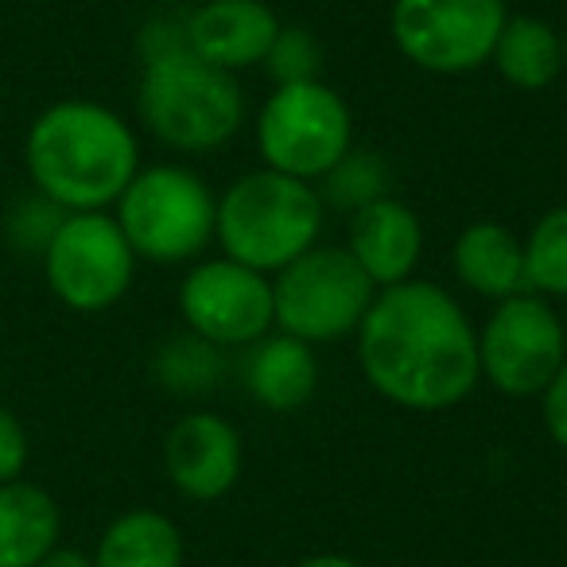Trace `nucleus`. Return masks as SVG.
Instances as JSON below:
<instances>
[{"mask_svg": "<svg viewBox=\"0 0 567 567\" xmlns=\"http://www.w3.org/2000/svg\"><path fill=\"white\" fill-rule=\"evenodd\" d=\"M358 358L385 401L401 409H451L478 381V334L443 288L389 284L358 323Z\"/></svg>", "mask_w": 567, "mask_h": 567, "instance_id": "f257e3e1", "label": "nucleus"}, {"mask_svg": "<svg viewBox=\"0 0 567 567\" xmlns=\"http://www.w3.org/2000/svg\"><path fill=\"white\" fill-rule=\"evenodd\" d=\"M28 175L66 214L113 206L141 172V148L125 121L97 102H59L28 128Z\"/></svg>", "mask_w": 567, "mask_h": 567, "instance_id": "f03ea898", "label": "nucleus"}, {"mask_svg": "<svg viewBox=\"0 0 567 567\" xmlns=\"http://www.w3.org/2000/svg\"><path fill=\"white\" fill-rule=\"evenodd\" d=\"M323 203L303 179L284 172H252L221 195L214 234L237 265L257 272H280L319 237Z\"/></svg>", "mask_w": 567, "mask_h": 567, "instance_id": "7ed1b4c3", "label": "nucleus"}, {"mask_svg": "<svg viewBox=\"0 0 567 567\" xmlns=\"http://www.w3.org/2000/svg\"><path fill=\"white\" fill-rule=\"evenodd\" d=\"M141 117L167 148L210 152L241 128L245 97L234 74L179 48L144 59Z\"/></svg>", "mask_w": 567, "mask_h": 567, "instance_id": "20e7f679", "label": "nucleus"}, {"mask_svg": "<svg viewBox=\"0 0 567 567\" xmlns=\"http://www.w3.org/2000/svg\"><path fill=\"white\" fill-rule=\"evenodd\" d=\"M210 187L187 167H148L136 172L125 195L117 198V226L128 237L136 257L152 265H179L190 260L214 237Z\"/></svg>", "mask_w": 567, "mask_h": 567, "instance_id": "39448f33", "label": "nucleus"}, {"mask_svg": "<svg viewBox=\"0 0 567 567\" xmlns=\"http://www.w3.org/2000/svg\"><path fill=\"white\" fill-rule=\"evenodd\" d=\"M378 284L350 249H316L284 265L272 280V316L284 334L300 342H331L365 319Z\"/></svg>", "mask_w": 567, "mask_h": 567, "instance_id": "423d86ee", "label": "nucleus"}, {"mask_svg": "<svg viewBox=\"0 0 567 567\" xmlns=\"http://www.w3.org/2000/svg\"><path fill=\"white\" fill-rule=\"evenodd\" d=\"M350 110L323 82L280 86L260 110L257 144L272 172L292 179L327 175L350 152Z\"/></svg>", "mask_w": 567, "mask_h": 567, "instance_id": "0eeeda50", "label": "nucleus"}, {"mask_svg": "<svg viewBox=\"0 0 567 567\" xmlns=\"http://www.w3.org/2000/svg\"><path fill=\"white\" fill-rule=\"evenodd\" d=\"M136 252L117 218L102 210L66 214L43 249L51 292L74 311H105L128 292Z\"/></svg>", "mask_w": 567, "mask_h": 567, "instance_id": "6e6552de", "label": "nucleus"}, {"mask_svg": "<svg viewBox=\"0 0 567 567\" xmlns=\"http://www.w3.org/2000/svg\"><path fill=\"white\" fill-rule=\"evenodd\" d=\"M502 0H393V40L427 74H466L494 55Z\"/></svg>", "mask_w": 567, "mask_h": 567, "instance_id": "1a4fd4ad", "label": "nucleus"}, {"mask_svg": "<svg viewBox=\"0 0 567 567\" xmlns=\"http://www.w3.org/2000/svg\"><path fill=\"white\" fill-rule=\"evenodd\" d=\"M564 327L536 296H509L478 339V370L509 396L544 393L564 365Z\"/></svg>", "mask_w": 567, "mask_h": 567, "instance_id": "9d476101", "label": "nucleus"}, {"mask_svg": "<svg viewBox=\"0 0 567 567\" xmlns=\"http://www.w3.org/2000/svg\"><path fill=\"white\" fill-rule=\"evenodd\" d=\"M179 308L190 331L210 347H245L276 323L272 284L265 272L229 257L206 260L183 280Z\"/></svg>", "mask_w": 567, "mask_h": 567, "instance_id": "9b49d317", "label": "nucleus"}, {"mask_svg": "<svg viewBox=\"0 0 567 567\" xmlns=\"http://www.w3.org/2000/svg\"><path fill=\"white\" fill-rule=\"evenodd\" d=\"M164 463L172 482L195 502H218L241 474V440L214 412H190L167 432Z\"/></svg>", "mask_w": 567, "mask_h": 567, "instance_id": "f8f14e48", "label": "nucleus"}, {"mask_svg": "<svg viewBox=\"0 0 567 567\" xmlns=\"http://www.w3.org/2000/svg\"><path fill=\"white\" fill-rule=\"evenodd\" d=\"M280 20L265 0H206L187 17V48L221 71L265 63Z\"/></svg>", "mask_w": 567, "mask_h": 567, "instance_id": "ddd939ff", "label": "nucleus"}, {"mask_svg": "<svg viewBox=\"0 0 567 567\" xmlns=\"http://www.w3.org/2000/svg\"><path fill=\"white\" fill-rule=\"evenodd\" d=\"M424 249V229L420 218L396 198L381 195L354 210L350 221V252L362 265V272L373 284L389 288V284H404L412 276Z\"/></svg>", "mask_w": 567, "mask_h": 567, "instance_id": "4468645a", "label": "nucleus"}, {"mask_svg": "<svg viewBox=\"0 0 567 567\" xmlns=\"http://www.w3.org/2000/svg\"><path fill=\"white\" fill-rule=\"evenodd\" d=\"M55 497L35 482H4L0 486V567H35L51 548H59Z\"/></svg>", "mask_w": 567, "mask_h": 567, "instance_id": "2eb2a0df", "label": "nucleus"}, {"mask_svg": "<svg viewBox=\"0 0 567 567\" xmlns=\"http://www.w3.org/2000/svg\"><path fill=\"white\" fill-rule=\"evenodd\" d=\"M455 272L471 292L509 300L528 288L525 245L497 221H474L455 241Z\"/></svg>", "mask_w": 567, "mask_h": 567, "instance_id": "dca6fc26", "label": "nucleus"}, {"mask_svg": "<svg viewBox=\"0 0 567 567\" xmlns=\"http://www.w3.org/2000/svg\"><path fill=\"white\" fill-rule=\"evenodd\" d=\"M245 385L272 412L303 409L319 389V362L311 354V342H300L292 334L260 342L245 370Z\"/></svg>", "mask_w": 567, "mask_h": 567, "instance_id": "f3484780", "label": "nucleus"}, {"mask_svg": "<svg viewBox=\"0 0 567 567\" xmlns=\"http://www.w3.org/2000/svg\"><path fill=\"white\" fill-rule=\"evenodd\" d=\"M94 567H183V536L164 513L133 509L102 533Z\"/></svg>", "mask_w": 567, "mask_h": 567, "instance_id": "a211bd4d", "label": "nucleus"}, {"mask_svg": "<svg viewBox=\"0 0 567 567\" xmlns=\"http://www.w3.org/2000/svg\"><path fill=\"white\" fill-rule=\"evenodd\" d=\"M497 74L517 90H544L564 71V43L544 20L517 17L505 20L502 35L494 43Z\"/></svg>", "mask_w": 567, "mask_h": 567, "instance_id": "6ab92c4d", "label": "nucleus"}, {"mask_svg": "<svg viewBox=\"0 0 567 567\" xmlns=\"http://www.w3.org/2000/svg\"><path fill=\"white\" fill-rule=\"evenodd\" d=\"M525 280L533 292L567 296V206L544 214L528 234Z\"/></svg>", "mask_w": 567, "mask_h": 567, "instance_id": "aec40b11", "label": "nucleus"}, {"mask_svg": "<svg viewBox=\"0 0 567 567\" xmlns=\"http://www.w3.org/2000/svg\"><path fill=\"white\" fill-rule=\"evenodd\" d=\"M327 179H331V198L347 210H362L365 203L385 195V167L370 152H347L327 172Z\"/></svg>", "mask_w": 567, "mask_h": 567, "instance_id": "412c9836", "label": "nucleus"}, {"mask_svg": "<svg viewBox=\"0 0 567 567\" xmlns=\"http://www.w3.org/2000/svg\"><path fill=\"white\" fill-rule=\"evenodd\" d=\"M268 71L280 86H292V82H316L319 63H323V51H319L316 35L308 28H280L265 55Z\"/></svg>", "mask_w": 567, "mask_h": 567, "instance_id": "4be33fe9", "label": "nucleus"}, {"mask_svg": "<svg viewBox=\"0 0 567 567\" xmlns=\"http://www.w3.org/2000/svg\"><path fill=\"white\" fill-rule=\"evenodd\" d=\"M159 373H164V381L175 389H206L214 373H218V358H214L210 342H203L195 334V339H183L164 350Z\"/></svg>", "mask_w": 567, "mask_h": 567, "instance_id": "5701e85b", "label": "nucleus"}, {"mask_svg": "<svg viewBox=\"0 0 567 567\" xmlns=\"http://www.w3.org/2000/svg\"><path fill=\"white\" fill-rule=\"evenodd\" d=\"M28 466V432L4 404H0V486L17 482Z\"/></svg>", "mask_w": 567, "mask_h": 567, "instance_id": "b1692460", "label": "nucleus"}, {"mask_svg": "<svg viewBox=\"0 0 567 567\" xmlns=\"http://www.w3.org/2000/svg\"><path fill=\"white\" fill-rule=\"evenodd\" d=\"M544 424H548L551 440L567 451V362L544 389Z\"/></svg>", "mask_w": 567, "mask_h": 567, "instance_id": "393cba45", "label": "nucleus"}, {"mask_svg": "<svg viewBox=\"0 0 567 567\" xmlns=\"http://www.w3.org/2000/svg\"><path fill=\"white\" fill-rule=\"evenodd\" d=\"M35 567H94V559L79 548H51Z\"/></svg>", "mask_w": 567, "mask_h": 567, "instance_id": "a878e982", "label": "nucleus"}, {"mask_svg": "<svg viewBox=\"0 0 567 567\" xmlns=\"http://www.w3.org/2000/svg\"><path fill=\"white\" fill-rule=\"evenodd\" d=\"M300 567H362V564H354L350 556H334V551H327V556H311V559H303Z\"/></svg>", "mask_w": 567, "mask_h": 567, "instance_id": "bb28decb", "label": "nucleus"}, {"mask_svg": "<svg viewBox=\"0 0 567 567\" xmlns=\"http://www.w3.org/2000/svg\"><path fill=\"white\" fill-rule=\"evenodd\" d=\"M559 43H564V71H567V32L559 35Z\"/></svg>", "mask_w": 567, "mask_h": 567, "instance_id": "cd10ccee", "label": "nucleus"}]
</instances>
